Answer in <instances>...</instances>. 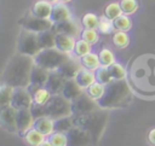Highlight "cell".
<instances>
[{
  "label": "cell",
  "instance_id": "obj_29",
  "mask_svg": "<svg viewBox=\"0 0 155 146\" xmlns=\"http://www.w3.org/2000/svg\"><path fill=\"white\" fill-rule=\"evenodd\" d=\"M94 74H96V80H97V82H99V83H102V84H104V86H108L109 83H111L114 80H113V77H111V75H110V71H109V69L107 68V66H101V68H98L96 71H94Z\"/></svg>",
  "mask_w": 155,
  "mask_h": 146
},
{
  "label": "cell",
  "instance_id": "obj_8",
  "mask_svg": "<svg viewBox=\"0 0 155 146\" xmlns=\"http://www.w3.org/2000/svg\"><path fill=\"white\" fill-rule=\"evenodd\" d=\"M101 109L98 105V101L94 100L93 98H91L88 94H82L81 97H79L76 100L71 101V111H73V116H81V115H86L90 113L92 111H96Z\"/></svg>",
  "mask_w": 155,
  "mask_h": 146
},
{
  "label": "cell",
  "instance_id": "obj_5",
  "mask_svg": "<svg viewBox=\"0 0 155 146\" xmlns=\"http://www.w3.org/2000/svg\"><path fill=\"white\" fill-rule=\"evenodd\" d=\"M45 109H46V117H50L53 121L58 118L73 116L71 101H69L62 94L52 95L50 100L46 103Z\"/></svg>",
  "mask_w": 155,
  "mask_h": 146
},
{
  "label": "cell",
  "instance_id": "obj_21",
  "mask_svg": "<svg viewBox=\"0 0 155 146\" xmlns=\"http://www.w3.org/2000/svg\"><path fill=\"white\" fill-rule=\"evenodd\" d=\"M52 7H53V5L50 1H47V0H39V1H36L34 4L31 13L34 16H36V17L50 19V16H51V12H52Z\"/></svg>",
  "mask_w": 155,
  "mask_h": 146
},
{
  "label": "cell",
  "instance_id": "obj_45",
  "mask_svg": "<svg viewBox=\"0 0 155 146\" xmlns=\"http://www.w3.org/2000/svg\"><path fill=\"white\" fill-rule=\"evenodd\" d=\"M58 1H59V2H63V4H64V2H69V1H71V0H58Z\"/></svg>",
  "mask_w": 155,
  "mask_h": 146
},
{
  "label": "cell",
  "instance_id": "obj_18",
  "mask_svg": "<svg viewBox=\"0 0 155 146\" xmlns=\"http://www.w3.org/2000/svg\"><path fill=\"white\" fill-rule=\"evenodd\" d=\"M75 43L76 41L74 36L65 34H56V48H58L59 51L69 54L70 52H74Z\"/></svg>",
  "mask_w": 155,
  "mask_h": 146
},
{
  "label": "cell",
  "instance_id": "obj_20",
  "mask_svg": "<svg viewBox=\"0 0 155 146\" xmlns=\"http://www.w3.org/2000/svg\"><path fill=\"white\" fill-rule=\"evenodd\" d=\"M38 132H40L45 136H50L54 133V121L50 117H41L39 119H35L34 127Z\"/></svg>",
  "mask_w": 155,
  "mask_h": 146
},
{
  "label": "cell",
  "instance_id": "obj_41",
  "mask_svg": "<svg viewBox=\"0 0 155 146\" xmlns=\"http://www.w3.org/2000/svg\"><path fill=\"white\" fill-rule=\"evenodd\" d=\"M114 28V24H113V21L108 19L105 16L99 18V22H98V27L97 29L102 33V34H109L111 31V29Z\"/></svg>",
  "mask_w": 155,
  "mask_h": 146
},
{
  "label": "cell",
  "instance_id": "obj_6",
  "mask_svg": "<svg viewBox=\"0 0 155 146\" xmlns=\"http://www.w3.org/2000/svg\"><path fill=\"white\" fill-rule=\"evenodd\" d=\"M18 53L29 56V57H35L40 51V43H39V35L28 30H22L19 39H18V46H17Z\"/></svg>",
  "mask_w": 155,
  "mask_h": 146
},
{
  "label": "cell",
  "instance_id": "obj_25",
  "mask_svg": "<svg viewBox=\"0 0 155 146\" xmlns=\"http://www.w3.org/2000/svg\"><path fill=\"white\" fill-rule=\"evenodd\" d=\"M24 140L30 146H40L45 141V135H42L35 128H31L24 134Z\"/></svg>",
  "mask_w": 155,
  "mask_h": 146
},
{
  "label": "cell",
  "instance_id": "obj_30",
  "mask_svg": "<svg viewBox=\"0 0 155 146\" xmlns=\"http://www.w3.org/2000/svg\"><path fill=\"white\" fill-rule=\"evenodd\" d=\"M113 24L119 31H128L132 28V21L127 14H121L115 21H113Z\"/></svg>",
  "mask_w": 155,
  "mask_h": 146
},
{
  "label": "cell",
  "instance_id": "obj_43",
  "mask_svg": "<svg viewBox=\"0 0 155 146\" xmlns=\"http://www.w3.org/2000/svg\"><path fill=\"white\" fill-rule=\"evenodd\" d=\"M148 140H149V142H150L153 146H155V128L149 132V134H148Z\"/></svg>",
  "mask_w": 155,
  "mask_h": 146
},
{
  "label": "cell",
  "instance_id": "obj_44",
  "mask_svg": "<svg viewBox=\"0 0 155 146\" xmlns=\"http://www.w3.org/2000/svg\"><path fill=\"white\" fill-rule=\"evenodd\" d=\"M40 146H53V145H52V144H51L48 140H45V141H44V142H42Z\"/></svg>",
  "mask_w": 155,
  "mask_h": 146
},
{
  "label": "cell",
  "instance_id": "obj_17",
  "mask_svg": "<svg viewBox=\"0 0 155 146\" xmlns=\"http://www.w3.org/2000/svg\"><path fill=\"white\" fill-rule=\"evenodd\" d=\"M82 94H84V88L76 82V80H67L62 92V95L64 98H67L69 101H74Z\"/></svg>",
  "mask_w": 155,
  "mask_h": 146
},
{
  "label": "cell",
  "instance_id": "obj_1",
  "mask_svg": "<svg viewBox=\"0 0 155 146\" xmlns=\"http://www.w3.org/2000/svg\"><path fill=\"white\" fill-rule=\"evenodd\" d=\"M34 66L35 62L33 57L17 52V54L10 59L5 68L2 83H6L13 88H28Z\"/></svg>",
  "mask_w": 155,
  "mask_h": 146
},
{
  "label": "cell",
  "instance_id": "obj_34",
  "mask_svg": "<svg viewBox=\"0 0 155 146\" xmlns=\"http://www.w3.org/2000/svg\"><path fill=\"white\" fill-rule=\"evenodd\" d=\"M108 69H109L110 75H111V77H113L114 81H121V80H125L126 71H125L124 66H122L120 63H114V64H111Z\"/></svg>",
  "mask_w": 155,
  "mask_h": 146
},
{
  "label": "cell",
  "instance_id": "obj_28",
  "mask_svg": "<svg viewBox=\"0 0 155 146\" xmlns=\"http://www.w3.org/2000/svg\"><path fill=\"white\" fill-rule=\"evenodd\" d=\"M33 101L34 104H39V105H46V103L50 100V98L52 97V94L45 88V87H41L39 89H36L33 94Z\"/></svg>",
  "mask_w": 155,
  "mask_h": 146
},
{
  "label": "cell",
  "instance_id": "obj_3",
  "mask_svg": "<svg viewBox=\"0 0 155 146\" xmlns=\"http://www.w3.org/2000/svg\"><path fill=\"white\" fill-rule=\"evenodd\" d=\"M131 97V90L125 80L113 81L108 86H105V92L103 97L97 100L101 109H114L124 106Z\"/></svg>",
  "mask_w": 155,
  "mask_h": 146
},
{
  "label": "cell",
  "instance_id": "obj_42",
  "mask_svg": "<svg viewBox=\"0 0 155 146\" xmlns=\"http://www.w3.org/2000/svg\"><path fill=\"white\" fill-rule=\"evenodd\" d=\"M30 112L34 117V119H39L41 117H46V109L45 105H39V104H33L30 107Z\"/></svg>",
  "mask_w": 155,
  "mask_h": 146
},
{
  "label": "cell",
  "instance_id": "obj_12",
  "mask_svg": "<svg viewBox=\"0 0 155 146\" xmlns=\"http://www.w3.org/2000/svg\"><path fill=\"white\" fill-rule=\"evenodd\" d=\"M50 74L51 71L39 66V65H35L33 71H31V76H30V84L28 86V90L33 94L36 89L41 88V87H45L46 83H47V80L50 77Z\"/></svg>",
  "mask_w": 155,
  "mask_h": 146
},
{
  "label": "cell",
  "instance_id": "obj_36",
  "mask_svg": "<svg viewBox=\"0 0 155 146\" xmlns=\"http://www.w3.org/2000/svg\"><path fill=\"white\" fill-rule=\"evenodd\" d=\"M91 48H92L91 43H88V42H86L85 40L81 39V40L76 41L75 48H74V53H75L76 57H80V58H81V57H84V56L91 53Z\"/></svg>",
  "mask_w": 155,
  "mask_h": 146
},
{
  "label": "cell",
  "instance_id": "obj_38",
  "mask_svg": "<svg viewBox=\"0 0 155 146\" xmlns=\"http://www.w3.org/2000/svg\"><path fill=\"white\" fill-rule=\"evenodd\" d=\"M48 141L53 146H68V138L65 133L54 132L52 135L48 136Z\"/></svg>",
  "mask_w": 155,
  "mask_h": 146
},
{
  "label": "cell",
  "instance_id": "obj_13",
  "mask_svg": "<svg viewBox=\"0 0 155 146\" xmlns=\"http://www.w3.org/2000/svg\"><path fill=\"white\" fill-rule=\"evenodd\" d=\"M34 117L30 110H18L17 111V130L18 134L24 135L28 130L34 127Z\"/></svg>",
  "mask_w": 155,
  "mask_h": 146
},
{
  "label": "cell",
  "instance_id": "obj_39",
  "mask_svg": "<svg viewBox=\"0 0 155 146\" xmlns=\"http://www.w3.org/2000/svg\"><path fill=\"white\" fill-rule=\"evenodd\" d=\"M121 10L124 14H132L138 10V2L136 0H121L120 2Z\"/></svg>",
  "mask_w": 155,
  "mask_h": 146
},
{
  "label": "cell",
  "instance_id": "obj_26",
  "mask_svg": "<svg viewBox=\"0 0 155 146\" xmlns=\"http://www.w3.org/2000/svg\"><path fill=\"white\" fill-rule=\"evenodd\" d=\"M73 127H74V118H73V116L58 118V119L54 121V132L65 133L67 134Z\"/></svg>",
  "mask_w": 155,
  "mask_h": 146
},
{
  "label": "cell",
  "instance_id": "obj_22",
  "mask_svg": "<svg viewBox=\"0 0 155 146\" xmlns=\"http://www.w3.org/2000/svg\"><path fill=\"white\" fill-rule=\"evenodd\" d=\"M75 80H76V82H78L82 88H88L91 84H93L94 82H97L94 71L87 70V69H85V68H82V69L80 70V72L78 74V76H76Z\"/></svg>",
  "mask_w": 155,
  "mask_h": 146
},
{
  "label": "cell",
  "instance_id": "obj_27",
  "mask_svg": "<svg viewBox=\"0 0 155 146\" xmlns=\"http://www.w3.org/2000/svg\"><path fill=\"white\" fill-rule=\"evenodd\" d=\"M13 92H15L13 87H11V86H8L6 83L1 84V88H0V106L1 107L11 105Z\"/></svg>",
  "mask_w": 155,
  "mask_h": 146
},
{
  "label": "cell",
  "instance_id": "obj_32",
  "mask_svg": "<svg viewBox=\"0 0 155 146\" xmlns=\"http://www.w3.org/2000/svg\"><path fill=\"white\" fill-rule=\"evenodd\" d=\"M98 58H99V62H101V65H102V66L109 68L111 64L115 63L114 53H113L110 49H108V48H103V49L98 53Z\"/></svg>",
  "mask_w": 155,
  "mask_h": 146
},
{
  "label": "cell",
  "instance_id": "obj_2",
  "mask_svg": "<svg viewBox=\"0 0 155 146\" xmlns=\"http://www.w3.org/2000/svg\"><path fill=\"white\" fill-rule=\"evenodd\" d=\"M73 118H74V127H79L86 130L91 135L93 145L96 146L99 142L107 128L109 113H108V110L105 109H98L86 115L73 116Z\"/></svg>",
  "mask_w": 155,
  "mask_h": 146
},
{
  "label": "cell",
  "instance_id": "obj_37",
  "mask_svg": "<svg viewBox=\"0 0 155 146\" xmlns=\"http://www.w3.org/2000/svg\"><path fill=\"white\" fill-rule=\"evenodd\" d=\"M98 22H99V18L94 13H86L81 18L82 27L88 29H96L98 27Z\"/></svg>",
  "mask_w": 155,
  "mask_h": 146
},
{
  "label": "cell",
  "instance_id": "obj_40",
  "mask_svg": "<svg viewBox=\"0 0 155 146\" xmlns=\"http://www.w3.org/2000/svg\"><path fill=\"white\" fill-rule=\"evenodd\" d=\"M81 39L92 45V43H96L98 41V34H97L96 29L84 28V30L81 31Z\"/></svg>",
  "mask_w": 155,
  "mask_h": 146
},
{
  "label": "cell",
  "instance_id": "obj_16",
  "mask_svg": "<svg viewBox=\"0 0 155 146\" xmlns=\"http://www.w3.org/2000/svg\"><path fill=\"white\" fill-rule=\"evenodd\" d=\"M65 82H67V80L63 78L57 71H51L50 77H48V80H47V83H46L45 88H46L52 95L62 94Z\"/></svg>",
  "mask_w": 155,
  "mask_h": 146
},
{
  "label": "cell",
  "instance_id": "obj_14",
  "mask_svg": "<svg viewBox=\"0 0 155 146\" xmlns=\"http://www.w3.org/2000/svg\"><path fill=\"white\" fill-rule=\"evenodd\" d=\"M81 69H82V68L79 65V63H78L75 59L70 58V59L67 60L63 65H61L56 71H57L63 78H65V80H75Z\"/></svg>",
  "mask_w": 155,
  "mask_h": 146
},
{
  "label": "cell",
  "instance_id": "obj_24",
  "mask_svg": "<svg viewBox=\"0 0 155 146\" xmlns=\"http://www.w3.org/2000/svg\"><path fill=\"white\" fill-rule=\"evenodd\" d=\"M80 63L82 65V68L87 69V70H91V71H96L98 68H101V62H99V58L97 54L94 53H88L84 57L80 58Z\"/></svg>",
  "mask_w": 155,
  "mask_h": 146
},
{
  "label": "cell",
  "instance_id": "obj_10",
  "mask_svg": "<svg viewBox=\"0 0 155 146\" xmlns=\"http://www.w3.org/2000/svg\"><path fill=\"white\" fill-rule=\"evenodd\" d=\"M0 124L8 133H18L17 130V110L8 105L0 110Z\"/></svg>",
  "mask_w": 155,
  "mask_h": 146
},
{
  "label": "cell",
  "instance_id": "obj_35",
  "mask_svg": "<svg viewBox=\"0 0 155 146\" xmlns=\"http://www.w3.org/2000/svg\"><path fill=\"white\" fill-rule=\"evenodd\" d=\"M113 43L119 48H125L130 43V37L126 31H117L113 35Z\"/></svg>",
  "mask_w": 155,
  "mask_h": 146
},
{
  "label": "cell",
  "instance_id": "obj_9",
  "mask_svg": "<svg viewBox=\"0 0 155 146\" xmlns=\"http://www.w3.org/2000/svg\"><path fill=\"white\" fill-rule=\"evenodd\" d=\"M33 95L28 90V88H15L11 106H13L17 111L18 110H30L33 106Z\"/></svg>",
  "mask_w": 155,
  "mask_h": 146
},
{
  "label": "cell",
  "instance_id": "obj_7",
  "mask_svg": "<svg viewBox=\"0 0 155 146\" xmlns=\"http://www.w3.org/2000/svg\"><path fill=\"white\" fill-rule=\"evenodd\" d=\"M21 25L23 27L24 30H28V31H31L35 34H40L42 31L51 30L53 28V22L51 19L36 17L31 13L21 21Z\"/></svg>",
  "mask_w": 155,
  "mask_h": 146
},
{
  "label": "cell",
  "instance_id": "obj_19",
  "mask_svg": "<svg viewBox=\"0 0 155 146\" xmlns=\"http://www.w3.org/2000/svg\"><path fill=\"white\" fill-rule=\"evenodd\" d=\"M71 18L70 17V11L68 8V6L63 2H57L53 5L52 7V12H51V16H50V19L54 23H59V22H63L65 19H69Z\"/></svg>",
  "mask_w": 155,
  "mask_h": 146
},
{
  "label": "cell",
  "instance_id": "obj_46",
  "mask_svg": "<svg viewBox=\"0 0 155 146\" xmlns=\"http://www.w3.org/2000/svg\"><path fill=\"white\" fill-rule=\"evenodd\" d=\"M47 1H50V2H53V1H56V0H47Z\"/></svg>",
  "mask_w": 155,
  "mask_h": 146
},
{
  "label": "cell",
  "instance_id": "obj_23",
  "mask_svg": "<svg viewBox=\"0 0 155 146\" xmlns=\"http://www.w3.org/2000/svg\"><path fill=\"white\" fill-rule=\"evenodd\" d=\"M38 35H39V43H40L41 49L56 47V33L52 29L47 31H42Z\"/></svg>",
  "mask_w": 155,
  "mask_h": 146
},
{
  "label": "cell",
  "instance_id": "obj_15",
  "mask_svg": "<svg viewBox=\"0 0 155 146\" xmlns=\"http://www.w3.org/2000/svg\"><path fill=\"white\" fill-rule=\"evenodd\" d=\"M52 30L56 34H65V35H70V36H76L80 33L79 25L73 18L65 19L59 23H54Z\"/></svg>",
  "mask_w": 155,
  "mask_h": 146
},
{
  "label": "cell",
  "instance_id": "obj_33",
  "mask_svg": "<svg viewBox=\"0 0 155 146\" xmlns=\"http://www.w3.org/2000/svg\"><path fill=\"white\" fill-rule=\"evenodd\" d=\"M104 92H105V86L99 83V82H94L93 84H91L87 88V94L91 98H93L94 100H99L103 97Z\"/></svg>",
  "mask_w": 155,
  "mask_h": 146
},
{
  "label": "cell",
  "instance_id": "obj_4",
  "mask_svg": "<svg viewBox=\"0 0 155 146\" xmlns=\"http://www.w3.org/2000/svg\"><path fill=\"white\" fill-rule=\"evenodd\" d=\"M69 59H70V56L68 53H64L56 47L41 49L34 57L35 65H39L48 71H56L61 65H63Z\"/></svg>",
  "mask_w": 155,
  "mask_h": 146
},
{
  "label": "cell",
  "instance_id": "obj_31",
  "mask_svg": "<svg viewBox=\"0 0 155 146\" xmlns=\"http://www.w3.org/2000/svg\"><path fill=\"white\" fill-rule=\"evenodd\" d=\"M121 14H124L122 13V10H121V6H120V4H117V2H111V4H109L107 7H105V10H104V16L108 18V19H110V21H115L117 17H120Z\"/></svg>",
  "mask_w": 155,
  "mask_h": 146
},
{
  "label": "cell",
  "instance_id": "obj_11",
  "mask_svg": "<svg viewBox=\"0 0 155 146\" xmlns=\"http://www.w3.org/2000/svg\"><path fill=\"white\" fill-rule=\"evenodd\" d=\"M67 138L68 146H94L91 135L79 127H73L67 133Z\"/></svg>",
  "mask_w": 155,
  "mask_h": 146
}]
</instances>
